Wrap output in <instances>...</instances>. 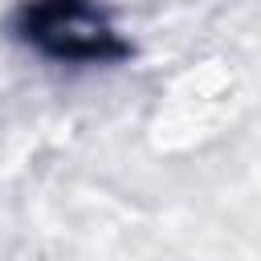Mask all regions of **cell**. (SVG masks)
<instances>
[{
	"instance_id": "cell-1",
	"label": "cell",
	"mask_w": 261,
	"mask_h": 261,
	"mask_svg": "<svg viewBox=\"0 0 261 261\" xmlns=\"http://www.w3.org/2000/svg\"><path fill=\"white\" fill-rule=\"evenodd\" d=\"M12 29L20 41L57 61H118L126 57V41L110 29L94 0H29Z\"/></svg>"
}]
</instances>
